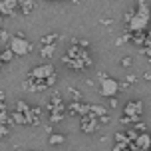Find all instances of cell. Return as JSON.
Segmentation results:
<instances>
[{
    "mask_svg": "<svg viewBox=\"0 0 151 151\" xmlns=\"http://www.w3.org/2000/svg\"><path fill=\"white\" fill-rule=\"evenodd\" d=\"M137 80H139V78H137L135 74H127V76H125V78H123V83H127L129 88H131V86H133V83H135Z\"/></svg>",
    "mask_w": 151,
    "mask_h": 151,
    "instance_id": "obj_23",
    "label": "cell"
},
{
    "mask_svg": "<svg viewBox=\"0 0 151 151\" xmlns=\"http://www.w3.org/2000/svg\"><path fill=\"white\" fill-rule=\"evenodd\" d=\"M66 141V135L64 133H52V135L48 137V143L50 145H62Z\"/></svg>",
    "mask_w": 151,
    "mask_h": 151,
    "instance_id": "obj_19",
    "label": "cell"
},
{
    "mask_svg": "<svg viewBox=\"0 0 151 151\" xmlns=\"http://www.w3.org/2000/svg\"><path fill=\"white\" fill-rule=\"evenodd\" d=\"M16 151H24V149H20V147H16Z\"/></svg>",
    "mask_w": 151,
    "mask_h": 151,
    "instance_id": "obj_32",
    "label": "cell"
},
{
    "mask_svg": "<svg viewBox=\"0 0 151 151\" xmlns=\"http://www.w3.org/2000/svg\"><path fill=\"white\" fill-rule=\"evenodd\" d=\"M149 145H151V135L149 133H139V137H137V141H135V149L147 151Z\"/></svg>",
    "mask_w": 151,
    "mask_h": 151,
    "instance_id": "obj_12",
    "label": "cell"
},
{
    "mask_svg": "<svg viewBox=\"0 0 151 151\" xmlns=\"http://www.w3.org/2000/svg\"><path fill=\"white\" fill-rule=\"evenodd\" d=\"M151 22V10H149V2H137V8H135V16L133 20L127 24V30L129 32H143L147 30V24Z\"/></svg>",
    "mask_w": 151,
    "mask_h": 151,
    "instance_id": "obj_2",
    "label": "cell"
},
{
    "mask_svg": "<svg viewBox=\"0 0 151 151\" xmlns=\"http://www.w3.org/2000/svg\"><path fill=\"white\" fill-rule=\"evenodd\" d=\"M12 52H14V56H28V54L34 50V44H32L30 40H26L24 38L22 32H18V34H14L12 36V40H10V46H8Z\"/></svg>",
    "mask_w": 151,
    "mask_h": 151,
    "instance_id": "obj_4",
    "label": "cell"
},
{
    "mask_svg": "<svg viewBox=\"0 0 151 151\" xmlns=\"http://www.w3.org/2000/svg\"><path fill=\"white\" fill-rule=\"evenodd\" d=\"M121 86L117 80H113V78H107V80H104V82L99 83V93L104 96V98H115L117 93H119Z\"/></svg>",
    "mask_w": 151,
    "mask_h": 151,
    "instance_id": "obj_8",
    "label": "cell"
},
{
    "mask_svg": "<svg viewBox=\"0 0 151 151\" xmlns=\"http://www.w3.org/2000/svg\"><path fill=\"white\" fill-rule=\"evenodd\" d=\"M135 131H141V133H147V127H145L143 121H139V123H135Z\"/></svg>",
    "mask_w": 151,
    "mask_h": 151,
    "instance_id": "obj_27",
    "label": "cell"
},
{
    "mask_svg": "<svg viewBox=\"0 0 151 151\" xmlns=\"http://www.w3.org/2000/svg\"><path fill=\"white\" fill-rule=\"evenodd\" d=\"M62 64L74 72H88L93 66V58L88 50H83L76 44H70L68 52L62 56Z\"/></svg>",
    "mask_w": 151,
    "mask_h": 151,
    "instance_id": "obj_1",
    "label": "cell"
},
{
    "mask_svg": "<svg viewBox=\"0 0 151 151\" xmlns=\"http://www.w3.org/2000/svg\"><path fill=\"white\" fill-rule=\"evenodd\" d=\"M36 6L34 0H20V8H22V14H30L32 10Z\"/></svg>",
    "mask_w": 151,
    "mask_h": 151,
    "instance_id": "obj_20",
    "label": "cell"
},
{
    "mask_svg": "<svg viewBox=\"0 0 151 151\" xmlns=\"http://www.w3.org/2000/svg\"><path fill=\"white\" fill-rule=\"evenodd\" d=\"M40 117H42V107H40V106H32V119H30V125H40Z\"/></svg>",
    "mask_w": 151,
    "mask_h": 151,
    "instance_id": "obj_16",
    "label": "cell"
},
{
    "mask_svg": "<svg viewBox=\"0 0 151 151\" xmlns=\"http://www.w3.org/2000/svg\"><path fill=\"white\" fill-rule=\"evenodd\" d=\"M0 135H2V139H6V137L10 135V125H2V131H0Z\"/></svg>",
    "mask_w": 151,
    "mask_h": 151,
    "instance_id": "obj_26",
    "label": "cell"
},
{
    "mask_svg": "<svg viewBox=\"0 0 151 151\" xmlns=\"http://www.w3.org/2000/svg\"><path fill=\"white\" fill-rule=\"evenodd\" d=\"M99 127H101V123H99V119H98V117H93V115H86V117L80 119V129H82L86 135L96 133Z\"/></svg>",
    "mask_w": 151,
    "mask_h": 151,
    "instance_id": "obj_10",
    "label": "cell"
},
{
    "mask_svg": "<svg viewBox=\"0 0 151 151\" xmlns=\"http://www.w3.org/2000/svg\"><path fill=\"white\" fill-rule=\"evenodd\" d=\"M70 96H72V101H82V93L76 88H70Z\"/></svg>",
    "mask_w": 151,
    "mask_h": 151,
    "instance_id": "obj_24",
    "label": "cell"
},
{
    "mask_svg": "<svg viewBox=\"0 0 151 151\" xmlns=\"http://www.w3.org/2000/svg\"><path fill=\"white\" fill-rule=\"evenodd\" d=\"M66 113L68 111H56V113H48V119H50V123H60V121H64V117H66Z\"/></svg>",
    "mask_w": 151,
    "mask_h": 151,
    "instance_id": "obj_21",
    "label": "cell"
},
{
    "mask_svg": "<svg viewBox=\"0 0 151 151\" xmlns=\"http://www.w3.org/2000/svg\"><path fill=\"white\" fill-rule=\"evenodd\" d=\"M60 34L58 32H50V34H46V36L40 38V46H54L58 40H60Z\"/></svg>",
    "mask_w": 151,
    "mask_h": 151,
    "instance_id": "obj_14",
    "label": "cell"
},
{
    "mask_svg": "<svg viewBox=\"0 0 151 151\" xmlns=\"http://www.w3.org/2000/svg\"><path fill=\"white\" fill-rule=\"evenodd\" d=\"M109 107H117V98H111V99H109Z\"/></svg>",
    "mask_w": 151,
    "mask_h": 151,
    "instance_id": "obj_30",
    "label": "cell"
},
{
    "mask_svg": "<svg viewBox=\"0 0 151 151\" xmlns=\"http://www.w3.org/2000/svg\"><path fill=\"white\" fill-rule=\"evenodd\" d=\"M133 16H135V8H129V10H125V14H123V22L129 24L131 20H133Z\"/></svg>",
    "mask_w": 151,
    "mask_h": 151,
    "instance_id": "obj_22",
    "label": "cell"
},
{
    "mask_svg": "<svg viewBox=\"0 0 151 151\" xmlns=\"http://www.w3.org/2000/svg\"><path fill=\"white\" fill-rule=\"evenodd\" d=\"M44 131H46V133H48V137H50V135H52V133H54V125H52V123H46Z\"/></svg>",
    "mask_w": 151,
    "mask_h": 151,
    "instance_id": "obj_29",
    "label": "cell"
},
{
    "mask_svg": "<svg viewBox=\"0 0 151 151\" xmlns=\"http://www.w3.org/2000/svg\"><path fill=\"white\" fill-rule=\"evenodd\" d=\"M91 111V104H86V101H70L68 104V115H80V119L90 115Z\"/></svg>",
    "mask_w": 151,
    "mask_h": 151,
    "instance_id": "obj_9",
    "label": "cell"
},
{
    "mask_svg": "<svg viewBox=\"0 0 151 151\" xmlns=\"http://www.w3.org/2000/svg\"><path fill=\"white\" fill-rule=\"evenodd\" d=\"M10 34H8L6 28H0V46H2V50H6L8 46H10Z\"/></svg>",
    "mask_w": 151,
    "mask_h": 151,
    "instance_id": "obj_17",
    "label": "cell"
},
{
    "mask_svg": "<svg viewBox=\"0 0 151 151\" xmlns=\"http://www.w3.org/2000/svg\"><path fill=\"white\" fill-rule=\"evenodd\" d=\"M143 80L145 82H151V72H143Z\"/></svg>",
    "mask_w": 151,
    "mask_h": 151,
    "instance_id": "obj_31",
    "label": "cell"
},
{
    "mask_svg": "<svg viewBox=\"0 0 151 151\" xmlns=\"http://www.w3.org/2000/svg\"><path fill=\"white\" fill-rule=\"evenodd\" d=\"M12 121L14 123H20V125H30V119H32V106L24 99H18L16 101V107L12 109Z\"/></svg>",
    "mask_w": 151,
    "mask_h": 151,
    "instance_id": "obj_3",
    "label": "cell"
},
{
    "mask_svg": "<svg viewBox=\"0 0 151 151\" xmlns=\"http://www.w3.org/2000/svg\"><path fill=\"white\" fill-rule=\"evenodd\" d=\"M139 54H141V56H147V58L151 60V46H147V48H143V50H139Z\"/></svg>",
    "mask_w": 151,
    "mask_h": 151,
    "instance_id": "obj_28",
    "label": "cell"
},
{
    "mask_svg": "<svg viewBox=\"0 0 151 151\" xmlns=\"http://www.w3.org/2000/svg\"><path fill=\"white\" fill-rule=\"evenodd\" d=\"M14 58H16V56H14V52H12L10 48H6V50L0 52V62H2V64H10Z\"/></svg>",
    "mask_w": 151,
    "mask_h": 151,
    "instance_id": "obj_18",
    "label": "cell"
},
{
    "mask_svg": "<svg viewBox=\"0 0 151 151\" xmlns=\"http://www.w3.org/2000/svg\"><path fill=\"white\" fill-rule=\"evenodd\" d=\"M46 111L48 113H56V111H68V106L64 104L60 91H52L46 98Z\"/></svg>",
    "mask_w": 151,
    "mask_h": 151,
    "instance_id": "obj_5",
    "label": "cell"
},
{
    "mask_svg": "<svg viewBox=\"0 0 151 151\" xmlns=\"http://www.w3.org/2000/svg\"><path fill=\"white\" fill-rule=\"evenodd\" d=\"M56 48H58V44H54V46H40V56H42L44 60H50L54 54H56Z\"/></svg>",
    "mask_w": 151,
    "mask_h": 151,
    "instance_id": "obj_15",
    "label": "cell"
},
{
    "mask_svg": "<svg viewBox=\"0 0 151 151\" xmlns=\"http://www.w3.org/2000/svg\"><path fill=\"white\" fill-rule=\"evenodd\" d=\"M119 64H121V66H125V68H129V66L133 64V58H131V56H123Z\"/></svg>",
    "mask_w": 151,
    "mask_h": 151,
    "instance_id": "obj_25",
    "label": "cell"
},
{
    "mask_svg": "<svg viewBox=\"0 0 151 151\" xmlns=\"http://www.w3.org/2000/svg\"><path fill=\"white\" fill-rule=\"evenodd\" d=\"M16 8H20V0H0V14L14 16Z\"/></svg>",
    "mask_w": 151,
    "mask_h": 151,
    "instance_id": "obj_11",
    "label": "cell"
},
{
    "mask_svg": "<svg viewBox=\"0 0 151 151\" xmlns=\"http://www.w3.org/2000/svg\"><path fill=\"white\" fill-rule=\"evenodd\" d=\"M90 115H93V117H98V119H101V117H106V115H109V107L101 106V104H93L91 106V111Z\"/></svg>",
    "mask_w": 151,
    "mask_h": 151,
    "instance_id": "obj_13",
    "label": "cell"
},
{
    "mask_svg": "<svg viewBox=\"0 0 151 151\" xmlns=\"http://www.w3.org/2000/svg\"><path fill=\"white\" fill-rule=\"evenodd\" d=\"M54 76H56V68L52 64H42L28 72V78H32V80H50Z\"/></svg>",
    "mask_w": 151,
    "mask_h": 151,
    "instance_id": "obj_7",
    "label": "cell"
},
{
    "mask_svg": "<svg viewBox=\"0 0 151 151\" xmlns=\"http://www.w3.org/2000/svg\"><path fill=\"white\" fill-rule=\"evenodd\" d=\"M141 113H143V101H141V99H131V101H127L125 107H123V115L129 117L133 123H139Z\"/></svg>",
    "mask_w": 151,
    "mask_h": 151,
    "instance_id": "obj_6",
    "label": "cell"
}]
</instances>
